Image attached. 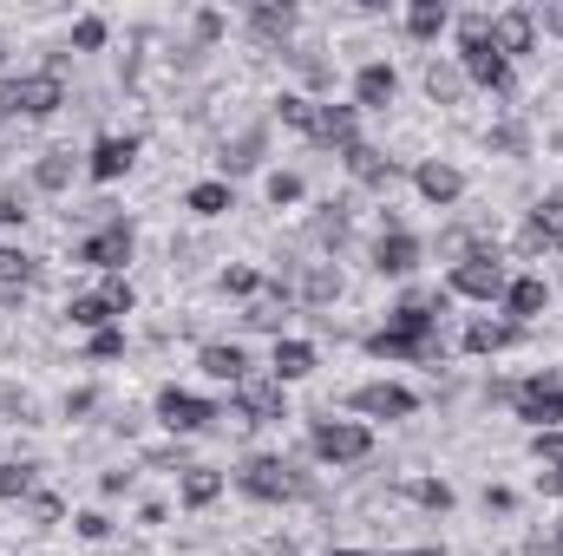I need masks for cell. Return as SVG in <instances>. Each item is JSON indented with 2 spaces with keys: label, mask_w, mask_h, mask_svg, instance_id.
Instances as JSON below:
<instances>
[{
  "label": "cell",
  "mask_w": 563,
  "mask_h": 556,
  "mask_svg": "<svg viewBox=\"0 0 563 556\" xmlns=\"http://www.w3.org/2000/svg\"><path fill=\"white\" fill-rule=\"evenodd\" d=\"M439 308H445L439 288L407 294V301L387 314V327L367 334V354H380V360H439V354H445V347H439Z\"/></svg>",
  "instance_id": "1"
},
{
  "label": "cell",
  "mask_w": 563,
  "mask_h": 556,
  "mask_svg": "<svg viewBox=\"0 0 563 556\" xmlns=\"http://www.w3.org/2000/svg\"><path fill=\"white\" fill-rule=\"evenodd\" d=\"M459 73L472 86H485V92H505L511 86V59L492 46V20L485 13H465L459 20Z\"/></svg>",
  "instance_id": "2"
},
{
  "label": "cell",
  "mask_w": 563,
  "mask_h": 556,
  "mask_svg": "<svg viewBox=\"0 0 563 556\" xmlns=\"http://www.w3.org/2000/svg\"><path fill=\"white\" fill-rule=\"evenodd\" d=\"M236 491H243V498H256V504H295V498H308V478H301L288 458L256 452V458H243V465H236Z\"/></svg>",
  "instance_id": "3"
},
{
  "label": "cell",
  "mask_w": 563,
  "mask_h": 556,
  "mask_svg": "<svg viewBox=\"0 0 563 556\" xmlns=\"http://www.w3.org/2000/svg\"><path fill=\"white\" fill-rule=\"evenodd\" d=\"M59 105H66V79H59V73L0 79V119H53Z\"/></svg>",
  "instance_id": "4"
},
{
  "label": "cell",
  "mask_w": 563,
  "mask_h": 556,
  "mask_svg": "<svg viewBox=\"0 0 563 556\" xmlns=\"http://www.w3.org/2000/svg\"><path fill=\"white\" fill-rule=\"evenodd\" d=\"M445 288H452V294H465V301H505L511 276H505L498 249L485 243V249H472V256H459V263H452V281H445Z\"/></svg>",
  "instance_id": "5"
},
{
  "label": "cell",
  "mask_w": 563,
  "mask_h": 556,
  "mask_svg": "<svg viewBox=\"0 0 563 556\" xmlns=\"http://www.w3.org/2000/svg\"><path fill=\"white\" fill-rule=\"evenodd\" d=\"M308 445H314L321 465H361V458L374 452V432H367L361 419H314Z\"/></svg>",
  "instance_id": "6"
},
{
  "label": "cell",
  "mask_w": 563,
  "mask_h": 556,
  "mask_svg": "<svg viewBox=\"0 0 563 556\" xmlns=\"http://www.w3.org/2000/svg\"><path fill=\"white\" fill-rule=\"evenodd\" d=\"M511 407H518L525 425H538V432L563 425V374H538V380L511 387Z\"/></svg>",
  "instance_id": "7"
},
{
  "label": "cell",
  "mask_w": 563,
  "mask_h": 556,
  "mask_svg": "<svg viewBox=\"0 0 563 556\" xmlns=\"http://www.w3.org/2000/svg\"><path fill=\"white\" fill-rule=\"evenodd\" d=\"M73 327H92V334H106L119 314H132V281H106L99 294H73Z\"/></svg>",
  "instance_id": "8"
},
{
  "label": "cell",
  "mask_w": 563,
  "mask_h": 556,
  "mask_svg": "<svg viewBox=\"0 0 563 556\" xmlns=\"http://www.w3.org/2000/svg\"><path fill=\"white\" fill-rule=\"evenodd\" d=\"M79 263H86V269H106V276L125 269V263H132V223H119V216L99 223V230L79 243Z\"/></svg>",
  "instance_id": "9"
},
{
  "label": "cell",
  "mask_w": 563,
  "mask_h": 556,
  "mask_svg": "<svg viewBox=\"0 0 563 556\" xmlns=\"http://www.w3.org/2000/svg\"><path fill=\"white\" fill-rule=\"evenodd\" d=\"M236 419L243 425H276V419H288V393H282V380H243L236 387Z\"/></svg>",
  "instance_id": "10"
},
{
  "label": "cell",
  "mask_w": 563,
  "mask_h": 556,
  "mask_svg": "<svg viewBox=\"0 0 563 556\" xmlns=\"http://www.w3.org/2000/svg\"><path fill=\"white\" fill-rule=\"evenodd\" d=\"M361 419H413V393L407 387H394V380H367V387H354V400H347Z\"/></svg>",
  "instance_id": "11"
},
{
  "label": "cell",
  "mask_w": 563,
  "mask_h": 556,
  "mask_svg": "<svg viewBox=\"0 0 563 556\" xmlns=\"http://www.w3.org/2000/svg\"><path fill=\"white\" fill-rule=\"evenodd\" d=\"M210 419H217V407L197 400V393H184V387H164V393H157V425H170L177 438H184V432H203Z\"/></svg>",
  "instance_id": "12"
},
{
  "label": "cell",
  "mask_w": 563,
  "mask_h": 556,
  "mask_svg": "<svg viewBox=\"0 0 563 556\" xmlns=\"http://www.w3.org/2000/svg\"><path fill=\"white\" fill-rule=\"evenodd\" d=\"M420 236L413 230H380L374 236V276H413L420 269Z\"/></svg>",
  "instance_id": "13"
},
{
  "label": "cell",
  "mask_w": 563,
  "mask_h": 556,
  "mask_svg": "<svg viewBox=\"0 0 563 556\" xmlns=\"http://www.w3.org/2000/svg\"><path fill=\"white\" fill-rule=\"evenodd\" d=\"M492 46H498L505 59L531 53V46H538V13H525V7H511V13H492Z\"/></svg>",
  "instance_id": "14"
},
{
  "label": "cell",
  "mask_w": 563,
  "mask_h": 556,
  "mask_svg": "<svg viewBox=\"0 0 563 556\" xmlns=\"http://www.w3.org/2000/svg\"><path fill=\"white\" fill-rule=\"evenodd\" d=\"M314 144H328V151H354L361 144V119H354V105H314Z\"/></svg>",
  "instance_id": "15"
},
{
  "label": "cell",
  "mask_w": 563,
  "mask_h": 556,
  "mask_svg": "<svg viewBox=\"0 0 563 556\" xmlns=\"http://www.w3.org/2000/svg\"><path fill=\"white\" fill-rule=\"evenodd\" d=\"M394 92H400V73H394V66L367 59V66L354 73V105H367V112H387V105H394Z\"/></svg>",
  "instance_id": "16"
},
{
  "label": "cell",
  "mask_w": 563,
  "mask_h": 556,
  "mask_svg": "<svg viewBox=\"0 0 563 556\" xmlns=\"http://www.w3.org/2000/svg\"><path fill=\"white\" fill-rule=\"evenodd\" d=\"M132 164H139V138H132V132H125V138H99V144H92V157H86V170H92L99 184L125 177Z\"/></svg>",
  "instance_id": "17"
},
{
  "label": "cell",
  "mask_w": 563,
  "mask_h": 556,
  "mask_svg": "<svg viewBox=\"0 0 563 556\" xmlns=\"http://www.w3.org/2000/svg\"><path fill=\"white\" fill-rule=\"evenodd\" d=\"M544 308H551V281H544V276H518L511 288H505V321H518V327H525V321H531V314H544Z\"/></svg>",
  "instance_id": "18"
},
{
  "label": "cell",
  "mask_w": 563,
  "mask_h": 556,
  "mask_svg": "<svg viewBox=\"0 0 563 556\" xmlns=\"http://www.w3.org/2000/svg\"><path fill=\"white\" fill-rule=\"evenodd\" d=\"M413 184H420V197H426V203H439V210H452V203L465 197V177H459L452 164H439V157L413 170Z\"/></svg>",
  "instance_id": "19"
},
{
  "label": "cell",
  "mask_w": 563,
  "mask_h": 556,
  "mask_svg": "<svg viewBox=\"0 0 563 556\" xmlns=\"http://www.w3.org/2000/svg\"><path fill=\"white\" fill-rule=\"evenodd\" d=\"M197 367H203L210 380H230V387H243V380H250V354H243L236 341H210V347L197 354Z\"/></svg>",
  "instance_id": "20"
},
{
  "label": "cell",
  "mask_w": 563,
  "mask_h": 556,
  "mask_svg": "<svg viewBox=\"0 0 563 556\" xmlns=\"http://www.w3.org/2000/svg\"><path fill=\"white\" fill-rule=\"evenodd\" d=\"M525 249L538 256V249H563V197H544L538 210H531V223H525Z\"/></svg>",
  "instance_id": "21"
},
{
  "label": "cell",
  "mask_w": 563,
  "mask_h": 556,
  "mask_svg": "<svg viewBox=\"0 0 563 556\" xmlns=\"http://www.w3.org/2000/svg\"><path fill=\"white\" fill-rule=\"evenodd\" d=\"M263 151H269V125H250V132H236V138L223 144V157H217V164H223L230 177H243V170H256V164H263Z\"/></svg>",
  "instance_id": "22"
},
{
  "label": "cell",
  "mask_w": 563,
  "mask_h": 556,
  "mask_svg": "<svg viewBox=\"0 0 563 556\" xmlns=\"http://www.w3.org/2000/svg\"><path fill=\"white\" fill-rule=\"evenodd\" d=\"M341 164H347V177H354V184H367V190H387V184H394V157H380L374 144H354Z\"/></svg>",
  "instance_id": "23"
},
{
  "label": "cell",
  "mask_w": 563,
  "mask_h": 556,
  "mask_svg": "<svg viewBox=\"0 0 563 556\" xmlns=\"http://www.w3.org/2000/svg\"><path fill=\"white\" fill-rule=\"evenodd\" d=\"M518 341H525V327H518V321H505V314H498V321H472V327H465V347H472V354H505V347H518Z\"/></svg>",
  "instance_id": "24"
},
{
  "label": "cell",
  "mask_w": 563,
  "mask_h": 556,
  "mask_svg": "<svg viewBox=\"0 0 563 556\" xmlns=\"http://www.w3.org/2000/svg\"><path fill=\"white\" fill-rule=\"evenodd\" d=\"M73 170H79V157H73V151H40V157H33V190L59 197V190L73 184Z\"/></svg>",
  "instance_id": "25"
},
{
  "label": "cell",
  "mask_w": 563,
  "mask_h": 556,
  "mask_svg": "<svg viewBox=\"0 0 563 556\" xmlns=\"http://www.w3.org/2000/svg\"><path fill=\"white\" fill-rule=\"evenodd\" d=\"M347 230H354V203H347V197H334V203H321V216H314V230H308V236H314L321 249H341V243H347Z\"/></svg>",
  "instance_id": "26"
},
{
  "label": "cell",
  "mask_w": 563,
  "mask_h": 556,
  "mask_svg": "<svg viewBox=\"0 0 563 556\" xmlns=\"http://www.w3.org/2000/svg\"><path fill=\"white\" fill-rule=\"evenodd\" d=\"M288 294H295V301H301V308H328V301H334V294H341V276H334V269H328V263H308V269H301V281H295V288H288Z\"/></svg>",
  "instance_id": "27"
},
{
  "label": "cell",
  "mask_w": 563,
  "mask_h": 556,
  "mask_svg": "<svg viewBox=\"0 0 563 556\" xmlns=\"http://www.w3.org/2000/svg\"><path fill=\"white\" fill-rule=\"evenodd\" d=\"M314 374V347L308 341H276V354H269V380H308Z\"/></svg>",
  "instance_id": "28"
},
{
  "label": "cell",
  "mask_w": 563,
  "mask_h": 556,
  "mask_svg": "<svg viewBox=\"0 0 563 556\" xmlns=\"http://www.w3.org/2000/svg\"><path fill=\"white\" fill-rule=\"evenodd\" d=\"M197 216H223V210H236V190L223 184V177H210V184H190V197H184Z\"/></svg>",
  "instance_id": "29"
},
{
  "label": "cell",
  "mask_w": 563,
  "mask_h": 556,
  "mask_svg": "<svg viewBox=\"0 0 563 556\" xmlns=\"http://www.w3.org/2000/svg\"><path fill=\"white\" fill-rule=\"evenodd\" d=\"M445 26H452L445 0H413V7H407V33H413V40H439Z\"/></svg>",
  "instance_id": "30"
},
{
  "label": "cell",
  "mask_w": 563,
  "mask_h": 556,
  "mask_svg": "<svg viewBox=\"0 0 563 556\" xmlns=\"http://www.w3.org/2000/svg\"><path fill=\"white\" fill-rule=\"evenodd\" d=\"M459 92H465V73H459V66H439V59H432V66H426V99H432V105H452Z\"/></svg>",
  "instance_id": "31"
},
{
  "label": "cell",
  "mask_w": 563,
  "mask_h": 556,
  "mask_svg": "<svg viewBox=\"0 0 563 556\" xmlns=\"http://www.w3.org/2000/svg\"><path fill=\"white\" fill-rule=\"evenodd\" d=\"M217 498H223V478H217V471H203V465H190V471H184V504H190V511H203V504H217Z\"/></svg>",
  "instance_id": "32"
},
{
  "label": "cell",
  "mask_w": 563,
  "mask_h": 556,
  "mask_svg": "<svg viewBox=\"0 0 563 556\" xmlns=\"http://www.w3.org/2000/svg\"><path fill=\"white\" fill-rule=\"evenodd\" d=\"M288 308H295V294H288V288H276V294H256L243 321H250V327H282V321H288Z\"/></svg>",
  "instance_id": "33"
},
{
  "label": "cell",
  "mask_w": 563,
  "mask_h": 556,
  "mask_svg": "<svg viewBox=\"0 0 563 556\" xmlns=\"http://www.w3.org/2000/svg\"><path fill=\"white\" fill-rule=\"evenodd\" d=\"M33 276H40V263H33L26 249H13V243H0V288H26Z\"/></svg>",
  "instance_id": "34"
},
{
  "label": "cell",
  "mask_w": 563,
  "mask_h": 556,
  "mask_svg": "<svg viewBox=\"0 0 563 556\" xmlns=\"http://www.w3.org/2000/svg\"><path fill=\"white\" fill-rule=\"evenodd\" d=\"M250 26L263 40H288L295 33V7H250Z\"/></svg>",
  "instance_id": "35"
},
{
  "label": "cell",
  "mask_w": 563,
  "mask_h": 556,
  "mask_svg": "<svg viewBox=\"0 0 563 556\" xmlns=\"http://www.w3.org/2000/svg\"><path fill=\"white\" fill-rule=\"evenodd\" d=\"M288 59H295V73H301V79H308L314 92H328V86H334V66H328V59H321L314 46H295Z\"/></svg>",
  "instance_id": "36"
},
{
  "label": "cell",
  "mask_w": 563,
  "mask_h": 556,
  "mask_svg": "<svg viewBox=\"0 0 563 556\" xmlns=\"http://www.w3.org/2000/svg\"><path fill=\"white\" fill-rule=\"evenodd\" d=\"M276 119H282V125H295V132H308V138H314V99L288 92V99L276 105Z\"/></svg>",
  "instance_id": "37"
},
{
  "label": "cell",
  "mask_w": 563,
  "mask_h": 556,
  "mask_svg": "<svg viewBox=\"0 0 563 556\" xmlns=\"http://www.w3.org/2000/svg\"><path fill=\"white\" fill-rule=\"evenodd\" d=\"M0 498H33V465H0Z\"/></svg>",
  "instance_id": "38"
},
{
  "label": "cell",
  "mask_w": 563,
  "mask_h": 556,
  "mask_svg": "<svg viewBox=\"0 0 563 556\" xmlns=\"http://www.w3.org/2000/svg\"><path fill=\"white\" fill-rule=\"evenodd\" d=\"M190 33H197V53H203V46H217V40H223V13H217V7H203V13L190 20Z\"/></svg>",
  "instance_id": "39"
},
{
  "label": "cell",
  "mask_w": 563,
  "mask_h": 556,
  "mask_svg": "<svg viewBox=\"0 0 563 556\" xmlns=\"http://www.w3.org/2000/svg\"><path fill=\"white\" fill-rule=\"evenodd\" d=\"M73 46H79V53H99V46H106V20H79V26H73Z\"/></svg>",
  "instance_id": "40"
},
{
  "label": "cell",
  "mask_w": 563,
  "mask_h": 556,
  "mask_svg": "<svg viewBox=\"0 0 563 556\" xmlns=\"http://www.w3.org/2000/svg\"><path fill=\"white\" fill-rule=\"evenodd\" d=\"M295 197H301V177H295V170H276V177H269V203H295Z\"/></svg>",
  "instance_id": "41"
},
{
  "label": "cell",
  "mask_w": 563,
  "mask_h": 556,
  "mask_svg": "<svg viewBox=\"0 0 563 556\" xmlns=\"http://www.w3.org/2000/svg\"><path fill=\"white\" fill-rule=\"evenodd\" d=\"M531 452H538L544 465H563V425H551V432H538V438H531Z\"/></svg>",
  "instance_id": "42"
},
{
  "label": "cell",
  "mask_w": 563,
  "mask_h": 556,
  "mask_svg": "<svg viewBox=\"0 0 563 556\" xmlns=\"http://www.w3.org/2000/svg\"><path fill=\"white\" fill-rule=\"evenodd\" d=\"M119 354H125V334H119V327L92 334V360H119Z\"/></svg>",
  "instance_id": "43"
},
{
  "label": "cell",
  "mask_w": 563,
  "mask_h": 556,
  "mask_svg": "<svg viewBox=\"0 0 563 556\" xmlns=\"http://www.w3.org/2000/svg\"><path fill=\"white\" fill-rule=\"evenodd\" d=\"M73 524H79V537H92V544H99V537H112V518H106V511H79Z\"/></svg>",
  "instance_id": "44"
},
{
  "label": "cell",
  "mask_w": 563,
  "mask_h": 556,
  "mask_svg": "<svg viewBox=\"0 0 563 556\" xmlns=\"http://www.w3.org/2000/svg\"><path fill=\"white\" fill-rule=\"evenodd\" d=\"M413 498L432 504V511H445V504H452V485H432V478H426V485H413Z\"/></svg>",
  "instance_id": "45"
},
{
  "label": "cell",
  "mask_w": 563,
  "mask_h": 556,
  "mask_svg": "<svg viewBox=\"0 0 563 556\" xmlns=\"http://www.w3.org/2000/svg\"><path fill=\"white\" fill-rule=\"evenodd\" d=\"M525 556H563V524H558V531H544V537H531Z\"/></svg>",
  "instance_id": "46"
},
{
  "label": "cell",
  "mask_w": 563,
  "mask_h": 556,
  "mask_svg": "<svg viewBox=\"0 0 563 556\" xmlns=\"http://www.w3.org/2000/svg\"><path fill=\"white\" fill-rule=\"evenodd\" d=\"M223 294H256V269H223Z\"/></svg>",
  "instance_id": "47"
},
{
  "label": "cell",
  "mask_w": 563,
  "mask_h": 556,
  "mask_svg": "<svg viewBox=\"0 0 563 556\" xmlns=\"http://www.w3.org/2000/svg\"><path fill=\"white\" fill-rule=\"evenodd\" d=\"M525 125H498V132H492V151H525Z\"/></svg>",
  "instance_id": "48"
},
{
  "label": "cell",
  "mask_w": 563,
  "mask_h": 556,
  "mask_svg": "<svg viewBox=\"0 0 563 556\" xmlns=\"http://www.w3.org/2000/svg\"><path fill=\"white\" fill-rule=\"evenodd\" d=\"M132 478H139V471H106L99 485H106V498H125V491H132Z\"/></svg>",
  "instance_id": "49"
},
{
  "label": "cell",
  "mask_w": 563,
  "mask_h": 556,
  "mask_svg": "<svg viewBox=\"0 0 563 556\" xmlns=\"http://www.w3.org/2000/svg\"><path fill=\"white\" fill-rule=\"evenodd\" d=\"M26 511H33L40 524H53V518H59V498H26Z\"/></svg>",
  "instance_id": "50"
},
{
  "label": "cell",
  "mask_w": 563,
  "mask_h": 556,
  "mask_svg": "<svg viewBox=\"0 0 563 556\" xmlns=\"http://www.w3.org/2000/svg\"><path fill=\"white\" fill-rule=\"evenodd\" d=\"M538 491H551V498H563V465H551V471H538Z\"/></svg>",
  "instance_id": "51"
},
{
  "label": "cell",
  "mask_w": 563,
  "mask_h": 556,
  "mask_svg": "<svg viewBox=\"0 0 563 556\" xmlns=\"http://www.w3.org/2000/svg\"><path fill=\"white\" fill-rule=\"evenodd\" d=\"M538 26H544V33H558V40H563V0H558V7H544V13H538Z\"/></svg>",
  "instance_id": "52"
},
{
  "label": "cell",
  "mask_w": 563,
  "mask_h": 556,
  "mask_svg": "<svg viewBox=\"0 0 563 556\" xmlns=\"http://www.w3.org/2000/svg\"><path fill=\"white\" fill-rule=\"evenodd\" d=\"M387 556H445V551H387Z\"/></svg>",
  "instance_id": "53"
}]
</instances>
